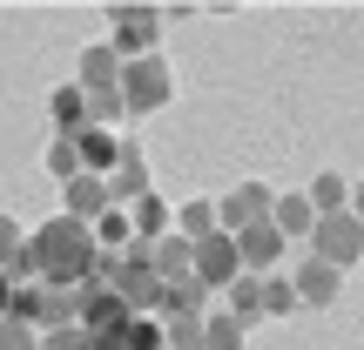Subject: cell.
<instances>
[{"label":"cell","instance_id":"obj_1","mask_svg":"<svg viewBox=\"0 0 364 350\" xmlns=\"http://www.w3.org/2000/svg\"><path fill=\"white\" fill-rule=\"evenodd\" d=\"M7 276H14V283H48V290H81L95 276V236H88V222H75V216L41 222V229L21 243V256H14Z\"/></svg>","mask_w":364,"mask_h":350},{"label":"cell","instance_id":"obj_2","mask_svg":"<svg viewBox=\"0 0 364 350\" xmlns=\"http://www.w3.org/2000/svg\"><path fill=\"white\" fill-rule=\"evenodd\" d=\"M115 94H122V115L142 121V115H156V108L176 102V75H169V61H162V54H135V61H122Z\"/></svg>","mask_w":364,"mask_h":350},{"label":"cell","instance_id":"obj_3","mask_svg":"<svg viewBox=\"0 0 364 350\" xmlns=\"http://www.w3.org/2000/svg\"><path fill=\"white\" fill-rule=\"evenodd\" d=\"M311 256L331 263V270H358V263H364V222L351 216V209H338V216H317V229H311Z\"/></svg>","mask_w":364,"mask_h":350},{"label":"cell","instance_id":"obj_4","mask_svg":"<svg viewBox=\"0 0 364 350\" xmlns=\"http://www.w3.org/2000/svg\"><path fill=\"white\" fill-rule=\"evenodd\" d=\"M129 317H135V310H129V303H122L115 290L102 283V276H88V283L75 290V324H81V330L95 337V350H102L108 337H115V330L129 324Z\"/></svg>","mask_w":364,"mask_h":350},{"label":"cell","instance_id":"obj_5","mask_svg":"<svg viewBox=\"0 0 364 350\" xmlns=\"http://www.w3.org/2000/svg\"><path fill=\"white\" fill-rule=\"evenodd\" d=\"M270 202H277L270 182H236V189L216 202V229L223 236H243L250 222H270Z\"/></svg>","mask_w":364,"mask_h":350},{"label":"cell","instance_id":"obj_6","mask_svg":"<svg viewBox=\"0 0 364 350\" xmlns=\"http://www.w3.org/2000/svg\"><path fill=\"white\" fill-rule=\"evenodd\" d=\"M108 48L122 54V61H135V54H156V40H162V13L156 7H115L108 13Z\"/></svg>","mask_w":364,"mask_h":350},{"label":"cell","instance_id":"obj_7","mask_svg":"<svg viewBox=\"0 0 364 350\" xmlns=\"http://www.w3.org/2000/svg\"><path fill=\"white\" fill-rule=\"evenodd\" d=\"M290 297H297V310H331V303L344 297V270H331V263L304 256L297 270H290Z\"/></svg>","mask_w":364,"mask_h":350},{"label":"cell","instance_id":"obj_8","mask_svg":"<svg viewBox=\"0 0 364 350\" xmlns=\"http://www.w3.org/2000/svg\"><path fill=\"white\" fill-rule=\"evenodd\" d=\"M236 243V263H243V276H277V263H284V236L270 229V222H250L243 236H230Z\"/></svg>","mask_w":364,"mask_h":350},{"label":"cell","instance_id":"obj_9","mask_svg":"<svg viewBox=\"0 0 364 350\" xmlns=\"http://www.w3.org/2000/svg\"><path fill=\"white\" fill-rule=\"evenodd\" d=\"M236 276H243V263H236V243L230 236H203V243H196V283L203 290H230Z\"/></svg>","mask_w":364,"mask_h":350},{"label":"cell","instance_id":"obj_10","mask_svg":"<svg viewBox=\"0 0 364 350\" xmlns=\"http://www.w3.org/2000/svg\"><path fill=\"white\" fill-rule=\"evenodd\" d=\"M102 182H108V202H115V209H129L135 195H149V169H142V148H135V142H122L115 169H108Z\"/></svg>","mask_w":364,"mask_h":350},{"label":"cell","instance_id":"obj_11","mask_svg":"<svg viewBox=\"0 0 364 350\" xmlns=\"http://www.w3.org/2000/svg\"><path fill=\"white\" fill-rule=\"evenodd\" d=\"M142 249H149V270L162 276V290H169V283H182V276H196V243H182L176 229L162 236V243H142Z\"/></svg>","mask_w":364,"mask_h":350},{"label":"cell","instance_id":"obj_12","mask_svg":"<svg viewBox=\"0 0 364 350\" xmlns=\"http://www.w3.org/2000/svg\"><path fill=\"white\" fill-rule=\"evenodd\" d=\"M102 209H115V202H108V182H102V175H75V182H61V216L95 222Z\"/></svg>","mask_w":364,"mask_h":350},{"label":"cell","instance_id":"obj_13","mask_svg":"<svg viewBox=\"0 0 364 350\" xmlns=\"http://www.w3.org/2000/svg\"><path fill=\"white\" fill-rule=\"evenodd\" d=\"M270 229L284 236V243H297V236L311 243V229H317V209L304 202V189H290V195H277V202H270Z\"/></svg>","mask_w":364,"mask_h":350},{"label":"cell","instance_id":"obj_14","mask_svg":"<svg viewBox=\"0 0 364 350\" xmlns=\"http://www.w3.org/2000/svg\"><path fill=\"white\" fill-rule=\"evenodd\" d=\"M169 222H176V209L162 202L156 189L129 202V229H135V243H162V236H169Z\"/></svg>","mask_w":364,"mask_h":350},{"label":"cell","instance_id":"obj_15","mask_svg":"<svg viewBox=\"0 0 364 350\" xmlns=\"http://www.w3.org/2000/svg\"><path fill=\"white\" fill-rule=\"evenodd\" d=\"M75 142V155H81V169L88 175H108L115 169V155H122V135L115 128H81V135H68Z\"/></svg>","mask_w":364,"mask_h":350},{"label":"cell","instance_id":"obj_16","mask_svg":"<svg viewBox=\"0 0 364 350\" xmlns=\"http://www.w3.org/2000/svg\"><path fill=\"white\" fill-rule=\"evenodd\" d=\"M115 81H122V54L108 48V40L81 54V67H75V88H81V94H88V88H115Z\"/></svg>","mask_w":364,"mask_h":350},{"label":"cell","instance_id":"obj_17","mask_svg":"<svg viewBox=\"0 0 364 350\" xmlns=\"http://www.w3.org/2000/svg\"><path fill=\"white\" fill-rule=\"evenodd\" d=\"M48 121H54V135H81V128H88V102H81L75 81L48 94Z\"/></svg>","mask_w":364,"mask_h":350},{"label":"cell","instance_id":"obj_18","mask_svg":"<svg viewBox=\"0 0 364 350\" xmlns=\"http://www.w3.org/2000/svg\"><path fill=\"white\" fill-rule=\"evenodd\" d=\"M304 202H311L317 216H338V209H351V175H344V169H324L311 189H304Z\"/></svg>","mask_w":364,"mask_h":350},{"label":"cell","instance_id":"obj_19","mask_svg":"<svg viewBox=\"0 0 364 350\" xmlns=\"http://www.w3.org/2000/svg\"><path fill=\"white\" fill-rule=\"evenodd\" d=\"M88 236H95V249H102V256H122V249L135 243V229H129V209H102V216L88 222Z\"/></svg>","mask_w":364,"mask_h":350},{"label":"cell","instance_id":"obj_20","mask_svg":"<svg viewBox=\"0 0 364 350\" xmlns=\"http://www.w3.org/2000/svg\"><path fill=\"white\" fill-rule=\"evenodd\" d=\"M156 317H209V290L196 283V276H182V283L162 290V310Z\"/></svg>","mask_w":364,"mask_h":350},{"label":"cell","instance_id":"obj_21","mask_svg":"<svg viewBox=\"0 0 364 350\" xmlns=\"http://www.w3.org/2000/svg\"><path fill=\"white\" fill-rule=\"evenodd\" d=\"M169 229L182 236V243H203V236H216V202H209V195H196V202H182Z\"/></svg>","mask_w":364,"mask_h":350},{"label":"cell","instance_id":"obj_22","mask_svg":"<svg viewBox=\"0 0 364 350\" xmlns=\"http://www.w3.org/2000/svg\"><path fill=\"white\" fill-rule=\"evenodd\" d=\"M102 350H169V344H162V324H156V317H129Z\"/></svg>","mask_w":364,"mask_h":350},{"label":"cell","instance_id":"obj_23","mask_svg":"<svg viewBox=\"0 0 364 350\" xmlns=\"http://www.w3.org/2000/svg\"><path fill=\"white\" fill-rule=\"evenodd\" d=\"M243 337H250V324H236L230 310H209L203 317V350H243Z\"/></svg>","mask_w":364,"mask_h":350},{"label":"cell","instance_id":"obj_24","mask_svg":"<svg viewBox=\"0 0 364 350\" xmlns=\"http://www.w3.org/2000/svg\"><path fill=\"white\" fill-rule=\"evenodd\" d=\"M230 317L236 324H257L263 317V276H236L230 283Z\"/></svg>","mask_w":364,"mask_h":350},{"label":"cell","instance_id":"obj_25","mask_svg":"<svg viewBox=\"0 0 364 350\" xmlns=\"http://www.w3.org/2000/svg\"><path fill=\"white\" fill-rule=\"evenodd\" d=\"M169 350H203V317H156Z\"/></svg>","mask_w":364,"mask_h":350},{"label":"cell","instance_id":"obj_26","mask_svg":"<svg viewBox=\"0 0 364 350\" xmlns=\"http://www.w3.org/2000/svg\"><path fill=\"white\" fill-rule=\"evenodd\" d=\"M41 162H48V175H54V182H75V175H88L68 135H54V142H48V155H41Z\"/></svg>","mask_w":364,"mask_h":350},{"label":"cell","instance_id":"obj_27","mask_svg":"<svg viewBox=\"0 0 364 350\" xmlns=\"http://www.w3.org/2000/svg\"><path fill=\"white\" fill-rule=\"evenodd\" d=\"M81 102H88V128H115L122 121V94L115 88H88Z\"/></svg>","mask_w":364,"mask_h":350},{"label":"cell","instance_id":"obj_28","mask_svg":"<svg viewBox=\"0 0 364 350\" xmlns=\"http://www.w3.org/2000/svg\"><path fill=\"white\" fill-rule=\"evenodd\" d=\"M297 297H290V276H263V317H290Z\"/></svg>","mask_w":364,"mask_h":350},{"label":"cell","instance_id":"obj_29","mask_svg":"<svg viewBox=\"0 0 364 350\" xmlns=\"http://www.w3.org/2000/svg\"><path fill=\"white\" fill-rule=\"evenodd\" d=\"M41 350H95V337L81 324H61V330H41Z\"/></svg>","mask_w":364,"mask_h":350},{"label":"cell","instance_id":"obj_30","mask_svg":"<svg viewBox=\"0 0 364 350\" xmlns=\"http://www.w3.org/2000/svg\"><path fill=\"white\" fill-rule=\"evenodd\" d=\"M0 350H41V330L14 324V317H0Z\"/></svg>","mask_w":364,"mask_h":350},{"label":"cell","instance_id":"obj_31","mask_svg":"<svg viewBox=\"0 0 364 350\" xmlns=\"http://www.w3.org/2000/svg\"><path fill=\"white\" fill-rule=\"evenodd\" d=\"M21 243H27V229L14 216H0V270H14V256H21Z\"/></svg>","mask_w":364,"mask_h":350},{"label":"cell","instance_id":"obj_32","mask_svg":"<svg viewBox=\"0 0 364 350\" xmlns=\"http://www.w3.org/2000/svg\"><path fill=\"white\" fill-rule=\"evenodd\" d=\"M351 216H358V222H364V175H358V182H351Z\"/></svg>","mask_w":364,"mask_h":350},{"label":"cell","instance_id":"obj_33","mask_svg":"<svg viewBox=\"0 0 364 350\" xmlns=\"http://www.w3.org/2000/svg\"><path fill=\"white\" fill-rule=\"evenodd\" d=\"M7 303H14V276L0 270V317H7Z\"/></svg>","mask_w":364,"mask_h":350}]
</instances>
